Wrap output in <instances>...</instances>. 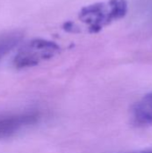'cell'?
<instances>
[{
  "instance_id": "obj_1",
  "label": "cell",
  "mask_w": 152,
  "mask_h": 153,
  "mask_svg": "<svg viewBox=\"0 0 152 153\" xmlns=\"http://www.w3.org/2000/svg\"><path fill=\"white\" fill-rule=\"evenodd\" d=\"M59 47L54 42L36 39L22 45L13 56L12 65L18 70L30 68L56 56Z\"/></svg>"
},
{
  "instance_id": "obj_2",
  "label": "cell",
  "mask_w": 152,
  "mask_h": 153,
  "mask_svg": "<svg viewBox=\"0 0 152 153\" xmlns=\"http://www.w3.org/2000/svg\"><path fill=\"white\" fill-rule=\"evenodd\" d=\"M39 115L35 111H22L0 116V139L11 137L38 122Z\"/></svg>"
},
{
  "instance_id": "obj_3",
  "label": "cell",
  "mask_w": 152,
  "mask_h": 153,
  "mask_svg": "<svg viewBox=\"0 0 152 153\" xmlns=\"http://www.w3.org/2000/svg\"><path fill=\"white\" fill-rule=\"evenodd\" d=\"M132 121L137 126L152 125V93L145 95L133 106Z\"/></svg>"
},
{
  "instance_id": "obj_4",
  "label": "cell",
  "mask_w": 152,
  "mask_h": 153,
  "mask_svg": "<svg viewBox=\"0 0 152 153\" xmlns=\"http://www.w3.org/2000/svg\"><path fill=\"white\" fill-rule=\"evenodd\" d=\"M21 39L19 33L9 32L0 36V59L8 54Z\"/></svg>"
},
{
  "instance_id": "obj_5",
  "label": "cell",
  "mask_w": 152,
  "mask_h": 153,
  "mask_svg": "<svg viewBox=\"0 0 152 153\" xmlns=\"http://www.w3.org/2000/svg\"><path fill=\"white\" fill-rule=\"evenodd\" d=\"M144 153H152V152H144Z\"/></svg>"
}]
</instances>
